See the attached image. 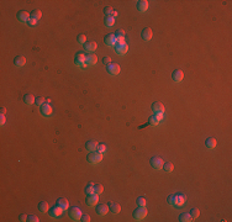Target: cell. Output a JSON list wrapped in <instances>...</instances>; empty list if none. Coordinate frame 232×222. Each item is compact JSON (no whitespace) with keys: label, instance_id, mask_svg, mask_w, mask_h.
Returning <instances> with one entry per match:
<instances>
[{"label":"cell","instance_id":"cell-1","mask_svg":"<svg viewBox=\"0 0 232 222\" xmlns=\"http://www.w3.org/2000/svg\"><path fill=\"white\" fill-rule=\"evenodd\" d=\"M133 217L137 221H141L143 220L147 216V210H146V206H138V209H136L133 211Z\"/></svg>","mask_w":232,"mask_h":222},{"label":"cell","instance_id":"cell-2","mask_svg":"<svg viewBox=\"0 0 232 222\" xmlns=\"http://www.w3.org/2000/svg\"><path fill=\"white\" fill-rule=\"evenodd\" d=\"M88 162H89L90 164H96V163H100L101 159H102V154L99 153V152H90L89 154H88Z\"/></svg>","mask_w":232,"mask_h":222},{"label":"cell","instance_id":"cell-3","mask_svg":"<svg viewBox=\"0 0 232 222\" xmlns=\"http://www.w3.org/2000/svg\"><path fill=\"white\" fill-rule=\"evenodd\" d=\"M69 217L73 220V221H77V220H80L82 217V211L79 207H72L69 210Z\"/></svg>","mask_w":232,"mask_h":222},{"label":"cell","instance_id":"cell-4","mask_svg":"<svg viewBox=\"0 0 232 222\" xmlns=\"http://www.w3.org/2000/svg\"><path fill=\"white\" fill-rule=\"evenodd\" d=\"M163 159L161 157H153L151 158V166L153 169H162L163 167Z\"/></svg>","mask_w":232,"mask_h":222},{"label":"cell","instance_id":"cell-5","mask_svg":"<svg viewBox=\"0 0 232 222\" xmlns=\"http://www.w3.org/2000/svg\"><path fill=\"white\" fill-rule=\"evenodd\" d=\"M106 70L109 72V74H111V75H117L120 73V65L116 63H110V64H107Z\"/></svg>","mask_w":232,"mask_h":222},{"label":"cell","instance_id":"cell-6","mask_svg":"<svg viewBox=\"0 0 232 222\" xmlns=\"http://www.w3.org/2000/svg\"><path fill=\"white\" fill-rule=\"evenodd\" d=\"M104 41H105V45L106 46H116V36L115 33H109L106 35L104 37Z\"/></svg>","mask_w":232,"mask_h":222},{"label":"cell","instance_id":"cell-7","mask_svg":"<svg viewBox=\"0 0 232 222\" xmlns=\"http://www.w3.org/2000/svg\"><path fill=\"white\" fill-rule=\"evenodd\" d=\"M107 211H109V205L106 204H99L96 206V214L100 215V216H104L107 214Z\"/></svg>","mask_w":232,"mask_h":222},{"label":"cell","instance_id":"cell-8","mask_svg":"<svg viewBox=\"0 0 232 222\" xmlns=\"http://www.w3.org/2000/svg\"><path fill=\"white\" fill-rule=\"evenodd\" d=\"M17 19L20 20V21H22V22H27L29 20L31 19V14L27 13V11H25V10H21V11L17 13Z\"/></svg>","mask_w":232,"mask_h":222},{"label":"cell","instance_id":"cell-9","mask_svg":"<svg viewBox=\"0 0 232 222\" xmlns=\"http://www.w3.org/2000/svg\"><path fill=\"white\" fill-rule=\"evenodd\" d=\"M115 48H116V52L120 56H122V54H126V52L128 51V46L127 43H116Z\"/></svg>","mask_w":232,"mask_h":222},{"label":"cell","instance_id":"cell-10","mask_svg":"<svg viewBox=\"0 0 232 222\" xmlns=\"http://www.w3.org/2000/svg\"><path fill=\"white\" fill-rule=\"evenodd\" d=\"M62 211H63V209L59 207L58 205H56L54 207H52L51 210H48V214H49L51 217H59L61 214H62Z\"/></svg>","mask_w":232,"mask_h":222},{"label":"cell","instance_id":"cell-11","mask_svg":"<svg viewBox=\"0 0 232 222\" xmlns=\"http://www.w3.org/2000/svg\"><path fill=\"white\" fill-rule=\"evenodd\" d=\"M98 62V57L94 54V53H89L86 57H85V63H84V65H93V64H95Z\"/></svg>","mask_w":232,"mask_h":222},{"label":"cell","instance_id":"cell-12","mask_svg":"<svg viewBox=\"0 0 232 222\" xmlns=\"http://www.w3.org/2000/svg\"><path fill=\"white\" fill-rule=\"evenodd\" d=\"M99 201V198H98L96 194H91V195H86V204L89 206H95Z\"/></svg>","mask_w":232,"mask_h":222},{"label":"cell","instance_id":"cell-13","mask_svg":"<svg viewBox=\"0 0 232 222\" xmlns=\"http://www.w3.org/2000/svg\"><path fill=\"white\" fill-rule=\"evenodd\" d=\"M98 147H99V144L95 141H88L85 143V148H86V151H89V152H96Z\"/></svg>","mask_w":232,"mask_h":222},{"label":"cell","instance_id":"cell-14","mask_svg":"<svg viewBox=\"0 0 232 222\" xmlns=\"http://www.w3.org/2000/svg\"><path fill=\"white\" fill-rule=\"evenodd\" d=\"M41 113H42L43 116H49L51 113H52V107H51V105L47 104V102L41 105Z\"/></svg>","mask_w":232,"mask_h":222},{"label":"cell","instance_id":"cell-15","mask_svg":"<svg viewBox=\"0 0 232 222\" xmlns=\"http://www.w3.org/2000/svg\"><path fill=\"white\" fill-rule=\"evenodd\" d=\"M183 78H184V73L180 69L174 70L172 73V79L174 81H180V80H183Z\"/></svg>","mask_w":232,"mask_h":222},{"label":"cell","instance_id":"cell-16","mask_svg":"<svg viewBox=\"0 0 232 222\" xmlns=\"http://www.w3.org/2000/svg\"><path fill=\"white\" fill-rule=\"evenodd\" d=\"M152 111H154V113L164 112V105L162 104V102H159V101L153 102V104H152Z\"/></svg>","mask_w":232,"mask_h":222},{"label":"cell","instance_id":"cell-17","mask_svg":"<svg viewBox=\"0 0 232 222\" xmlns=\"http://www.w3.org/2000/svg\"><path fill=\"white\" fill-rule=\"evenodd\" d=\"M74 61H75V64L77 65H84V63H85V56H84V53H82V52L77 53Z\"/></svg>","mask_w":232,"mask_h":222},{"label":"cell","instance_id":"cell-18","mask_svg":"<svg viewBox=\"0 0 232 222\" xmlns=\"http://www.w3.org/2000/svg\"><path fill=\"white\" fill-rule=\"evenodd\" d=\"M152 29H149V27H146L145 30H143L142 31V38L143 40H145V41H149V40H151L152 38Z\"/></svg>","mask_w":232,"mask_h":222},{"label":"cell","instance_id":"cell-19","mask_svg":"<svg viewBox=\"0 0 232 222\" xmlns=\"http://www.w3.org/2000/svg\"><path fill=\"white\" fill-rule=\"evenodd\" d=\"M25 63H26V59H25V57H22V56H17L14 58V64L16 67H22V65H25Z\"/></svg>","mask_w":232,"mask_h":222},{"label":"cell","instance_id":"cell-20","mask_svg":"<svg viewBox=\"0 0 232 222\" xmlns=\"http://www.w3.org/2000/svg\"><path fill=\"white\" fill-rule=\"evenodd\" d=\"M109 210L111 211L112 214H118L121 211V207H120V205L118 204H116V203H109Z\"/></svg>","mask_w":232,"mask_h":222},{"label":"cell","instance_id":"cell-21","mask_svg":"<svg viewBox=\"0 0 232 222\" xmlns=\"http://www.w3.org/2000/svg\"><path fill=\"white\" fill-rule=\"evenodd\" d=\"M56 205H58L59 207H62L63 210H67V209H68V206H69V203H68V200H67V199L61 198V199L57 200V204H56Z\"/></svg>","mask_w":232,"mask_h":222},{"label":"cell","instance_id":"cell-22","mask_svg":"<svg viewBox=\"0 0 232 222\" xmlns=\"http://www.w3.org/2000/svg\"><path fill=\"white\" fill-rule=\"evenodd\" d=\"M137 9L140 10V11H146L148 9V1L147 0H140V1H137Z\"/></svg>","mask_w":232,"mask_h":222},{"label":"cell","instance_id":"cell-23","mask_svg":"<svg viewBox=\"0 0 232 222\" xmlns=\"http://www.w3.org/2000/svg\"><path fill=\"white\" fill-rule=\"evenodd\" d=\"M38 210H40V212H42V214L47 212V211L49 210V206H48L47 201H41V203L38 204Z\"/></svg>","mask_w":232,"mask_h":222},{"label":"cell","instance_id":"cell-24","mask_svg":"<svg viewBox=\"0 0 232 222\" xmlns=\"http://www.w3.org/2000/svg\"><path fill=\"white\" fill-rule=\"evenodd\" d=\"M216 143H217V142H216V139L212 138V137H210V138H208V139L205 141V146L208 147L209 149H212V148L216 147Z\"/></svg>","mask_w":232,"mask_h":222},{"label":"cell","instance_id":"cell-25","mask_svg":"<svg viewBox=\"0 0 232 222\" xmlns=\"http://www.w3.org/2000/svg\"><path fill=\"white\" fill-rule=\"evenodd\" d=\"M179 221L180 222H190V221H193V217L190 216V214L183 212V214H180V216H179Z\"/></svg>","mask_w":232,"mask_h":222},{"label":"cell","instance_id":"cell-26","mask_svg":"<svg viewBox=\"0 0 232 222\" xmlns=\"http://www.w3.org/2000/svg\"><path fill=\"white\" fill-rule=\"evenodd\" d=\"M162 169L164 170V172H167V173H172L173 169H174V164L172 162H166V163H163Z\"/></svg>","mask_w":232,"mask_h":222},{"label":"cell","instance_id":"cell-27","mask_svg":"<svg viewBox=\"0 0 232 222\" xmlns=\"http://www.w3.org/2000/svg\"><path fill=\"white\" fill-rule=\"evenodd\" d=\"M84 48L86 52H94V51L96 49V43L95 42H86L84 45Z\"/></svg>","mask_w":232,"mask_h":222},{"label":"cell","instance_id":"cell-28","mask_svg":"<svg viewBox=\"0 0 232 222\" xmlns=\"http://www.w3.org/2000/svg\"><path fill=\"white\" fill-rule=\"evenodd\" d=\"M24 101H25V104L31 105V104H33V102L36 101V99H35V96L32 94H26L24 96Z\"/></svg>","mask_w":232,"mask_h":222},{"label":"cell","instance_id":"cell-29","mask_svg":"<svg viewBox=\"0 0 232 222\" xmlns=\"http://www.w3.org/2000/svg\"><path fill=\"white\" fill-rule=\"evenodd\" d=\"M168 204L172 205V206H178L177 195H169V196H168Z\"/></svg>","mask_w":232,"mask_h":222},{"label":"cell","instance_id":"cell-30","mask_svg":"<svg viewBox=\"0 0 232 222\" xmlns=\"http://www.w3.org/2000/svg\"><path fill=\"white\" fill-rule=\"evenodd\" d=\"M102 191H104V187L101 184H94V194L100 195Z\"/></svg>","mask_w":232,"mask_h":222},{"label":"cell","instance_id":"cell-31","mask_svg":"<svg viewBox=\"0 0 232 222\" xmlns=\"http://www.w3.org/2000/svg\"><path fill=\"white\" fill-rule=\"evenodd\" d=\"M177 200H178V206H182L187 201V196L183 194H177Z\"/></svg>","mask_w":232,"mask_h":222},{"label":"cell","instance_id":"cell-32","mask_svg":"<svg viewBox=\"0 0 232 222\" xmlns=\"http://www.w3.org/2000/svg\"><path fill=\"white\" fill-rule=\"evenodd\" d=\"M85 194L86 195H91V194H94V184L93 183H89L86 185V188H85Z\"/></svg>","mask_w":232,"mask_h":222},{"label":"cell","instance_id":"cell-33","mask_svg":"<svg viewBox=\"0 0 232 222\" xmlns=\"http://www.w3.org/2000/svg\"><path fill=\"white\" fill-rule=\"evenodd\" d=\"M159 123V120L156 117V115H153V116H151L148 118V125H151V126H156V125H158Z\"/></svg>","mask_w":232,"mask_h":222},{"label":"cell","instance_id":"cell-34","mask_svg":"<svg viewBox=\"0 0 232 222\" xmlns=\"http://www.w3.org/2000/svg\"><path fill=\"white\" fill-rule=\"evenodd\" d=\"M41 15H42V14H41L40 10H33V11L31 13V19L37 20V21H38V20L41 19Z\"/></svg>","mask_w":232,"mask_h":222},{"label":"cell","instance_id":"cell-35","mask_svg":"<svg viewBox=\"0 0 232 222\" xmlns=\"http://www.w3.org/2000/svg\"><path fill=\"white\" fill-rule=\"evenodd\" d=\"M114 24H115V19L112 17V16H106L105 17V25H106V26L111 27Z\"/></svg>","mask_w":232,"mask_h":222},{"label":"cell","instance_id":"cell-36","mask_svg":"<svg viewBox=\"0 0 232 222\" xmlns=\"http://www.w3.org/2000/svg\"><path fill=\"white\" fill-rule=\"evenodd\" d=\"M199 215H200V212H199V210H198V209H193L192 211H190V216L193 217V220H194V219H198V217H199Z\"/></svg>","mask_w":232,"mask_h":222},{"label":"cell","instance_id":"cell-37","mask_svg":"<svg viewBox=\"0 0 232 222\" xmlns=\"http://www.w3.org/2000/svg\"><path fill=\"white\" fill-rule=\"evenodd\" d=\"M146 203H147V200H146V198H143V196L137 199V205L138 206H146Z\"/></svg>","mask_w":232,"mask_h":222},{"label":"cell","instance_id":"cell-38","mask_svg":"<svg viewBox=\"0 0 232 222\" xmlns=\"http://www.w3.org/2000/svg\"><path fill=\"white\" fill-rule=\"evenodd\" d=\"M45 97H42V96H38L37 99H36V101H35V104L36 105H38V106H41V105H43L45 104Z\"/></svg>","mask_w":232,"mask_h":222},{"label":"cell","instance_id":"cell-39","mask_svg":"<svg viewBox=\"0 0 232 222\" xmlns=\"http://www.w3.org/2000/svg\"><path fill=\"white\" fill-rule=\"evenodd\" d=\"M78 42L80 43V45H85L86 43V37L84 35H79L78 36Z\"/></svg>","mask_w":232,"mask_h":222},{"label":"cell","instance_id":"cell-40","mask_svg":"<svg viewBox=\"0 0 232 222\" xmlns=\"http://www.w3.org/2000/svg\"><path fill=\"white\" fill-rule=\"evenodd\" d=\"M80 221H83V222H89V221H90V216L88 215V214H82Z\"/></svg>","mask_w":232,"mask_h":222},{"label":"cell","instance_id":"cell-41","mask_svg":"<svg viewBox=\"0 0 232 222\" xmlns=\"http://www.w3.org/2000/svg\"><path fill=\"white\" fill-rule=\"evenodd\" d=\"M27 221H30V222H38L40 219L37 217V216H35V215H30L27 217Z\"/></svg>","mask_w":232,"mask_h":222},{"label":"cell","instance_id":"cell-42","mask_svg":"<svg viewBox=\"0 0 232 222\" xmlns=\"http://www.w3.org/2000/svg\"><path fill=\"white\" fill-rule=\"evenodd\" d=\"M98 152L99 153H104V152H106V146L105 144H99V147H98Z\"/></svg>","mask_w":232,"mask_h":222},{"label":"cell","instance_id":"cell-43","mask_svg":"<svg viewBox=\"0 0 232 222\" xmlns=\"http://www.w3.org/2000/svg\"><path fill=\"white\" fill-rule=\"evenodd\" d=\"M104 13H105L106 16H110L111 13H112V9H111L110 6H105V8H104Z\"/></svg>","mask_w":232,"mask_h":222},{"label":"cell","instance_id":"cell-44","mask_svg":"<svg viewBox=\"0 0 232 222\" xmlns=\"http://www.w3.org/2000/svg\"><path fill=\"white\" fill-rule=\"evenodd\" d=\"M110 62H111L110 57H104V58H102V63L104 64H110Z\"/></svg>","mask_w":232,"mask_h":222},{"label":"cell","instance_id":"cell-45","mask_svg":"<svg viewBox=\"0 0 232 222\" xmlns=\"http://www.w3.org/2000/svg\"><path fill=\"white\" fill-rule=\"evenodd\" d=\"M27 24L30 25V26H35L36 24H37V20H33V19H30L29 21H27Z\"/></svg>","mask_w":232,"mask_h":222},{"label":"cell","instance_id":"cell-46","mask_svg":"<svg viewBox=\"0 0 232 222\" xmlns=\"http://www.w3.org/2000/svg\"><path fill=\"white\" fill-rule=\"evenodd\" d=\"M163 113H164V112H157V113H154V115H156V117L158 118L159 121H161L162 118H163Z\"/></svg>","mask_w":232,"mask_h":222},{"label":"cell","instance_id":"cell-47","mask_svg":"<svg viewBox=\"0 0 232 222\" xmlns=\"http://www.w3.org/2000/svg\"><path fill=\"white\" fill-rule=\"evenodd\" d=\"M27 217H29L27 215H21V216H20V221H21V222L27 221Z\"/></svg>","mask_w":232,"mask_h":222},{"label":"cell","instance_id":"cell-48","mask_svg":"<svg viewBox=\"0 0 232 222\" xmlns=\"http://www.w3.org/2000/svg\"><path fill=\"white\" fill-rule=\"evenodd\" d=\"M110 16H112V17H116L117 16V11H115V10H112V13H111V15H110Z\"/></svg>","mask_w":232,"mask_h":222},{"label":"cell","instance_id":"cell-49","mask_svg":"<svg viewBox=\"0 0 232 222\" xmlns=\"http://www.w3.org/2000/svg\"><path fill=\"white\" fill-rule=\"evenodd\" d=\"M5 121H6V120H5V116H4V115H1V121H0V122H1V125H4Z\"/></svg>","mask_w":232,"mask_h":222},{"label":"cell","instance_id":"cell-50","mask_svg":"<svg viewBox=\"0 0 232 222\" xmlns=\"http://www.w3.org/2000/svg\"><path fill=\"white\" fill-rule=\"evenodd\" d=\"M6 113V109L5 107H1V115H5Z\"/></svg>","mask_w":232,"mask_h":222}]
</instances>
